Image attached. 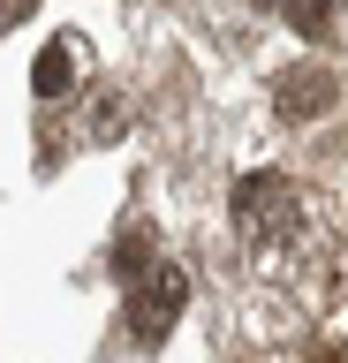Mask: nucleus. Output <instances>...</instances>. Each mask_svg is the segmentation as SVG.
Wrapping results in <instances>:
<instances>
[{"instance_id": "9", "label": "nucleus", "mask_w": 348, "mask_h": 363, "mask_svg": "<svg viewBox=\"0 0 348 363\" xmlns=\"http://www.w3.org/2000/svg\"><path fill=\"white\" fill-rule=\"evenodd\" d=\"M310 363H348V356L333 348V340H318V348H310Z\"/></svg>"}, {"instance_id": "1", "label": "nucleus", "mask_w": 348, "mask_h": 363, "mask_svg": "<svg viewBox=\"0 0 348 363\" xmlns=\"http://www.w3.org/2000/svg\"><path fill=\"white\" fill-rule=\"evenodd\" d=\"M235 227H242V242H257V250H280V242H296L303 235V197H296V182L288 174H242L235 182Z\"/></svg>"}, {"instance_id": "3", "label": "nucleus", "mask_w": 348, "mask_h": 363, "mask_svg": "<svg viewBox=\"0 0 348 363\" xmlns=\"http://www.w3.org/2000/svg\"><path fill=\"white\" fill-rule=\"evenodd\" d=\"M325 99H333V68H325V61H296V68H280V76H273V113H280V121H296V129H303V121H318Z\"/></svg>"}, {"instance_id": "10", "label": "nucleus", "mask_w": 348, "mask_h": 363, "mask_svg": "<svg viewBox=\"0 0 348 363\" xmlns=\"http://www.w3.org/2000/svg\"><path fill=\"white\" fill-rule=\"evenodd\" d=\"M257 8H288V0H257Z\"/></svg>"}, {"instance_id": "6", "label": "nucleus", "mask_w": 348, "mask_h": 363, "mask_svg": "<svg viewBox=\"0 0 348 363\" xmlns=\"http://www.w3.org/2000/svg\"><path fill=\"white\" fill-rule=\"evenodd\" d=\"M288 23H296V38H325V23H333V0H288Z\"/></svg>"}, {"instance_id": "5", "label": "nucleus", "mask_w": 348, "mask_h": 363, "mask_svg": "<svg viewBox=\"0 0 348 363\" xmlns=\"http://www.w3.org/2000/svg\"><path fill=\"white\" fill-rule=\"evenodd\" d=\"M144 272H159V250H152V227H129V235L114 242V280L144 288Z\"/></svg>"}, {"instance_id": "2", "label": "nucleus", "mask_w": 348, "mask_h": 363, "mask_svg": "<svg viewBox=\"0 0 348 363\" xmlns=\"http://www.w3.org/2000/svg\"><path fill=\"white\" fill-rule=\"evenodd\" d=\"M182 303H189V272L159 257L152 288H129V333H137L144 348H152V340H167V325L182 318Z\"/></svg>"}, {"instance_id": "8", "label": "nucleus", "mask_w": 348, "mask_h": 363, "mask_svg": "<svg viewBox=\"0 0 348 363\" xmlns=\"http://www.w3.org/2000/svg\"><path fill=\"white\" fill-rule=\"evenodd\" d=\"M30 8H38V0H0V30H8L16 16H30Z\"/></svg>"}, {"instance_id": "7", "label": "nucleus", "mask_w": 348, "mask_h": 363, "mask_svg": "<svg viewBox=\"0 0 348 363\" xmlns=\"http://www.w3.org/2000/svg\"><path fill=\"white\" fill-rule=\"evenodd\" d=\"M121 129H129V106H121V91H106V99H99V113H91V144H114Z\"/></svg>"}, {"instance_id": "4", "label": "nucleus", "mask_w": 348, "mask_h": 363, "mask_svg": "<svg viewBox=\"0 0 348 363\" xmlns=\"http://www.w3.org/2000/svg\"><path fill=\"white\" fill-rule=\"evenodd\" d=\"M76 53H84L76 38H53L46 53H38V68H30V91H38V99H69L76 91Z\"/></svg>"}]
</instances>
